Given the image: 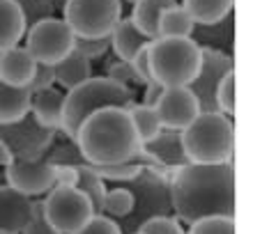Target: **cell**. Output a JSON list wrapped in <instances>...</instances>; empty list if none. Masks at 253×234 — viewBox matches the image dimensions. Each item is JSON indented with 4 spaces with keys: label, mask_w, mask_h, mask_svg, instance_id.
<instances>
[{
    "label": "cell",
    "mask_w": 253,
    "mask_h": 234,
    "mask_svg": "<svg viewBox=\"0 0 253 234\" xmlns=\"http://www.w3.org/2000/svg\"><path fill=\"white\" fill-rule=\"evenodd\" d=\"M76 167H79V181H76V188L83 191V195L90 200L94 214H101V209H104V198H106V184H104V179L94 172L92 167L87 166L85 161H79Z\"/></svg>",
    "instance_id": "obj_25"
},
{
    "label": "cell",
    "mask_w": 253,
    "mask_h": 234,
    "mask_svg": "<svg viewBox=\"0 0 253 234\" xmlns=\"http://www.w3.org/2000/svg\"><path fill=\"white\" fill-rule=\"evenodd\" d=\"M108 48H111L108 37H76V41H74V51H79L90 62L106 55Z\"/></svg>",
    "instance_id": "obj_33"
},
{
    "label": "cell",
    "mask_w": 253,
    "mask_h": 234,
    "mask_svg": "<svg viewBox=\"0 0 253 234\" xmlns=\"http://www.w3.org/2000/svg\"><path fill=\"white\" fill-rule=\"evenodd\" d=\"M74 234H122V232L113 218H108L104 214H94L79 232H74Z\"/></svg>",
    "instance_id": "obj_36"
},
{
    "label": "cell",
    "mask_w": 253,
    "mask_h": 234,
    "mask_svg": "<svg viewBox=\"0 0 253 234\" xmlns=\"http://www.w3.org/2000/svg\"><path fill=\"white\" fill-rule=\"evenodd\" d=\"M143 152L152 156L161 167H182L189 163L182 147L180 131H170V129H161L157 138L143 145Z\"/></svg>",
    "instance_id": "obj_16"
},
{
    "label": "cell",
    "mask_w": 253,
    "mask_h": 234,
    "mask_svg": "<svg viewBox=\"0 0 253 234\" xmlns=\"http://www.w3.org/2000/svg\"><path fill=\"white\" fill-rule=\"evenodd\" d=\"M138 232L143 234H184L182 223L173 216H157V218H150L138 228Z\"/></svg>",
    "instance_id": "obj_34"
},
{
    "label": "cell",
    "mask_w": 253,
    "mask_h": 234,
    "mask_svg": "<svg viewBox=\"0 0 253 234\" xmlns=\"http://www.w3.org/2000/svg\"><path fill=\"white\" fill-rule=\"evenodd\" d=\"M191 39L200 48H214L221 53L233 55L235 51V16H226L219 23L212 26H196L191 33Z\"/></svg>",
    "instance_id": "obj_18"
},
{
    "label": "cell",
    "mask_w": 253,
    "mask_h": 234,
    "mask_svg": "<svg viewBox=\"0 0 253 234\" xmlns=\"http://www.w3.org/2000/svg\"><path fill=\"white\" fill-rule=\"evenodd\" d=\"M175 2H177V0H175Z\"/></svg>",
    "instance_id": "obj_47"
},
{
    "label": "cell",
    "mask_w": 253,
    "mask_h": 234,
    "mask_svg": "<svg viewBox=\"0 0 253 234\" xmlns=\"http://www.w3.org/2000/svg\"><path fill=\"white\" fill-rule=\"evenodd\" d=\"M235 69V58L214 48H200V69L196 78L189 83L191 92L196 94L200 106V113H219L214 94L219 87L221 78Z\"/></svg>",
    "instance_id": "obj_11"
},
{
    "label": "cell",
    "mask_w": 253,
    "mask_h": 234,
    "mask_svg": "<svg viewBox=\"0 0 253 234\" xmlns=\"http://www.w3.org/2000/svg\"><path fill=\"white\" fill-rule=\"evenodd\" d=\"M175 5V0H136L131 7V23L152 41L159 37V16L166 7Z\"/></svg>",
    "instance_id": "obj_22"
},
{
    "label": "cell",
    "mask_w": 253,
    "mask_h": 234,
    "mask_svg": "<svg viewBox=\"0 0 253 234\" xmlns=\"http://www.w3.org/2000/svg\"><path fill=\"white\" fill-rule=\"evenodd\" d=\"M182 7L196 26H212L233 14L235 0H182Z\"/></svg>",
    "instance_id": "obj_23"
},
{
    "label": "cell",
    "mask_w": 253,
    "mask_h": 234,
    "mask_svg": "<svg viewBox=\"0 0 253 234\" xmlns=\"http://www.w3.org/2000/svg\"><path fill=\"white\" fill-rule=\"evenodd\" d=\"M44 216L60 234H74L79 232L90 218L94 216L92 204L87 200L83 191L67 186H53L42 200Z\"/></svg>",
    "instance_id": "obj_9"
},
{
    "label": "cell",
    "mask_w": 253,
    "mask_h": 234,
    "mask_svg": "<svg viewBox=\"0 0 253 234\" xmlns=\"http://www.w3.org/2000/svg\"><path fill=\"white\" fill-rule=\"evenodd\" d=\"M170 204L177 221L235 218V163H187L170 174Z\"/></svg>",
    "instance_id": "obj_1"
},
{
    "label": "cell",
    "mask_w": 253,
    "mask_h": 234,
    "mask_svg": "<svg viewBox=\"0 0 253 234\" xmlns=\"http://www.w3.org/2000/svg\"><path fill=\"white\" fill-rule=\"evenodd\" d=\"M106 78L115 80V83H120V85L129 87V90H133L136 85H143V83L138 80V76L133 74L131 65H129V62H125V60H118V58H115V60L108 65Z\"/></svg>",
    "instance_id": "obj_35"
},
{
    "label": "cell",
    "mask_w": 253,
    "mask_h": 234,
    "mask_svg": "<svg viewBox=\"0 0 253 234\" xmlns=\"http://www.w3.org/2000/svg\"><path fill=\"white\" fill-rule=\"evenodd\" d=\"M129 65H131L133 74L138 76V80L143 83V85H147V83H152V71H150V58H147V46L140 48L138 53L133 55L131 60H129Z\"/></svg>",
    "instance_id": "obj_39"
},
{
    "label": "cell",
    "mask_w": 253,
    "mask_h": 234,
    "mask_svg": "<svg viewBox=\"0 0 253 234\" xmlns=\"http://www.w3.org/2000/svg\"><path fill=\"white\" fill-rule=\"evenodd\" d=\"M133 234H143V232H133Z\"/></svg>",
    "instance_id": "obj_45"
},
{
    "label": "cell",
    "mask_w": 253,
    "mask_h": 234,
    "mask_svg": "<svg viewBox=\"0 0 253 234\" xmlns=\"http://www.w3.org/2000/svg\"><path fill=\"white\" fill-rule=\"evenodd\" d=\"M133 90L106 78V76H92L79 87L65 92V103H62L60 115V131L67 135V140H74L87 115L106 106L129 108L133 103Z\"/></svg>",
    "instance_id": "obj_3"
},
{
    "label": "cell",
    "mask_w": 253,
    "mask_h": 234,
    "mask_svg": "<svg viewBox=\"0 0 253 234\" xmlns=\"http://www.w3.org/2000/svg\"><path fill=\"white\" fill-rule=\"evenodd\" d=\"M122 19V0H67L62 21L76 37H108Z\"/></svg>",
    "instance_id": "obj_7"
},
{
    "label": "cell",
    "mask_w": 253,
    "mask_h": 234,
    "mask_svg": "<svg viewBox=\"0 0 253 234\" xmlns=\"http://www.w3.org/2000/svg\"><path fill=\"white\" fill-rule=\"evenodd\" d=\"M37 62L26 46H12L0 53V83L12 87H26L35 74Z\"/></svg>",
    "instance_id": "obj_15"
},
{
    "label": "cell",
    "mask_w": 253,
    "mask_h": 234,
    "mask_svg": "<svg viewBox=\"0 0 253 234\" xmlns=\"http://www.w3.org/2000/svg\"><path fill=\"white\" fill-rule=\"evenodd\" d=\"M74 145L90 166H118L133 161L147 167H161L143 152L131 115L120 106H106L87 115L74 135Z\"/></svg>",
    "instance_id": "obj_2"
},
{
    "label": "cell",
    "mask_w": 253,
    "mask_h": 234,
    "mask_svg": "<svg viewBox=\"0 0 253 234\" xmlns=\"http://www.w3.org/2000/svg\"><path fill=\"white\" fill-rule=\"evenodd\" d=\"M126 2H131V5H133V2H136V0H126Z\"/></svg>",
    "instance_id": "obj_44"
},
{
    "label": "cell",
    "mask_w": 253,
    "mask_h": 234,
    "mask_svg": "<svg viewBox=\"0 0 253 234\" xmlns=\"http://www.w3.org/2000/svg\"><path fill=\"white\" fill-rule=\"evenodd\" d=\"M16 5L21 7L23 21H26V30L35 26L42 19H51L55 14L53 0H16Z\"/></svg>",
    "instance_id": "obj_30"
},
{
    "label": "cell",
    "mask_w": 253,
    "mask_h": 234,
    "mask_svg": "<svg viewBox=\"0 0 253 234\" xmlns=\"http://www.w3.org/2000/svg\"><path fill=\"white\" fill-rule=\"evenodd\" d=\"M108 41H111V48H113L115 58L125 62H129L140 48H145L150 44V39L131 23V19L118 21L115 28L111 30V34H108Z\"/></svg>",
    "instance_id": "obj_19"
},
{
    "label": "cell",
    "mask_w": 253,
    "mask_h": 234,
    "mask_svg": "<svg viewBox=\"0 0 253 234\" xmlns=\"http://www.w3.org/2000/svg\"><path fill=\"white\" fill-rule=\"evenodd\" d=\"M175 167H143L136 179L126 181V188L133 193V209L129 216L118 218L122 234H133L150 218L173 216L170 204V174Z\"/></svg>",
    "instance_id": "obj_5"
},
{
    "label": "cell",
    "mask_w": 253,
    "mask_h": 234,
    "mask_svg": "<svg viewBox=\"0 0 253 234\" xmlns=\"http://www.w3.org/2000/svg\"><path fill=\"white\" fill-rule=\"evenodd\" d=\"M53 74H55V87L69 92L74 87H79L81 83H85L87 78H92V62L83 58L79 51H72L58 65H53Z\"/></svg>",
    "instance_id": "obj_20"
},
{
    "label": "cell",
    "mask_w": 253,
    "mask_h": 234,
    "mask_svg": "<svg viewBox=\"0 0 253 234\" xmlns=\"http://www.w3.org/2000/svg\"><path fill=\"white\" fill-rule=\"evenodd\" d=\"M152 78L164 87L189 85L200 69V46L191 37H157L147 44Z\"/></svg>",
    "instance_id": "obj_6"
},
{
    "label": "cell",
    "mask_w": 253,
    "mask_h": 234,
    "mask_svg": "<svg viewBox=\"0 0 253 234\" xmlns=\"http://www.w3.org/2000/svg\"><path fill=\"white\" fill-rule=\"evenodd\" d=\"M21 234H60L58 230L46 221V216H44V207H42V200L35 202L33 207V218L28 223L26 228L21 230Z\"/></svg>",
    "instance_id": "obj_38"
},
{
    "label": "cell",
    "mask_w": 253,
    "mask_h": 234,
    "mask_svg": "<svg viewBox=\"0 0 253 234\" xmlns=\"http://www.w3.org/2000/svg\"><path fill=\"white\" fill-rule=\"evenodd\" d=\"M55 134L58 131H48V129L40 127L30 113L19 122L0 124V140H5L7 147L12 149L14 161L44 159L53 145Z\"/></svg>",
    "instance_id": "obj_10"
},
{
    "label": "cell",
    "mask_w": 253,
    "mask_h": 234,
    "mask_svg": "<svg viewBox=\"0 0 253 234\" xmlns=\"http://www.w3.org/2000/svg\"><path fill=\"white\" fill-rule=\"evenodd\" d=\"M79 181V167L76 166H55V186H67V188H76Z\"/></svg>",
    "instance_id": "obj_40"
},
{
    "label": "cell",
    "mask_w": 253,
    "mask_h": 234,
    "mask_svg": "<svg viewBox=\"0 0 253 234\" xmlns=\"http://www.w3.org/2000/svg\"><path fill=\"white\" fill-rule=\"evenodd\" d=\"M133 209V193L126 186H118V188H106V198H104V209L101 214L108 218H125L129 216V211Z\"/></svg>",
    "instance_id": "obj_28"
},
{
    "label": "cell",
    "mask_w": 253,
    "mask_h": 234,
    "mask_svg": "<svg viewBox=\"0 0 253 234\" xmlns=\"http://www.w3.org/2000/svg\"><path fill=\"white\" fill-rule=\"evenodd\" d=\"M214 101H216L219 113L228 115V117L235 115V110H237V103H235V69L221 78L219 87H216V94H214Z\"/></svg>",
    "instance_id": "obj_32"
},
{
    "label": "cell",
    "mask_w": 253,
    "mask_h": 234,
    "mask_svg": "<svg viewBox=\"0 0 253 234\" xmlns=\"http://www.w3.org/2000/svg\"><path fill=\"white\" fill-rule=\"evenodd\" d=\"M145 87V92H143V106H152L154 108V103L159 101V97H161V92H164V85H159L157 80H152V83H147V85H143Z\"/></svg>",
    "instance_id": "obj_41"
},
{
    "label": "cell",
    "mask_w": 253,
    "mask_h": 234,
    "mask_svg": "<svg viewBox=\"0 0 253 234\" xmlns=\"http://www.w3.org/2000/svg\"><path fill=\"white\" fill-rule=\"evenodd\" d=\"M235 218L228 216H212V218H200L191 223L184 234H237Z\"/></svg>",
    "instance_id": "obj_29"
},
{
    "label": "cell",
    "mask_w": 253,
    "mask_h": 234,
    "mask_svg": "<svg viewBox=\"0 0 253 234\" xmlns=\"http://www.w3.org/2000/svg\"><path fill=\"white\" fill-rule=\"evenodd\" d=\"M90 166V163H87ZM94 172L99 174L101 179H113V181H131L140 174V170L147 166H140V163H118V166H90Z\"/></svg>",
    "instance_id": "obj_31"
},
{
    "label": "cell",
    "mask_w": 253,
    "mask_h": 234,
    "mask_svg": "<svg viewBox=\"0 0 253 234\" xmlns=\"http://www.w3.org/2000/svg\"><path fill=\"white\" fill-rule=\"evenodd\" d=\"M62 103H65V90L53 85L30 97V115L40 127L48 131H60Z\"/></svg>",
    "instance_id": "obj_17"
},
{
    "label": "cell",
    "mask_w": 253,
    "mask_h": 234,
    "mask_svg": "<svg viewBox=\"0 0 253 234\" xmlns=\"http://www.w3.org/2000/svg\"><path fill=\"white\" fill-rule=\"evenodd\" d=\"M2 177L5 184L16 188L19 193L37 198L55 186V166L46 161V156L35 161H12L9 166H5Z\"/></svg>",
    "instance_id": "obj_12"
},
{
    "label": "cell",
    "mask_w": 253,
    "mask_h": 234,
    "mask_svg": "<svg viewBox=\"0 0 253 234\" xmlns=\"http://www.w3.org/2000/svg\"><path fill=\"white\" fill-rule=\"evenodd\" d=\"M12 161H14L12 149L7 147V142H5V140H0V166L5 167V166H9Z\"/></svg>",
    "instance_id": "obj_42"
},
{
    "label": "cell",
    "mask_w": 253,
    "mask_h": 234,
    "mask_svg": "<svg viewBox=\"0 0 253 234\" xmlns=\"http://www.w3.org/2000/svg\"><path fill=\"white\" fill-rule=\"evenodd\" d=\"M189 163H228L235 161V124L223 113H200L180 131Z\"/></svg>",
    "instance_id": "obj_4"
},
{
    "label": "cell",
    "mask_w": 253,
    "mask_h": 234,
    "mask_svg": "<svg viewBox=\"0 0 253 234\" xmlns=\"http://www.w3.org/2000/svg\"><path fill=\"white\" fill-rule=\"evenodd\" d=\"M35 200L19 193L9 184L0 186V232L21 234L30 218H33Z\"/></svg>",
    "instance_id": "obj_14"
},
{
    "label": "cell",
    "mask_w": 253,
    "mask_h": 234,
    "mask_svg": "<svg viewBox=\"0 0 253 234\" xmlns=\"http://www.w3.org/2000/svg\"><path fill=\"white\" fill-rule=\"evenodd\" d=\"M0 234H7V232H0Z\"/></svg>",
    "instance_id": "obj_46"
},
{
    "label": "cell",
    "mask_w": 253,
    "mask_h": 234,
    "mask_svg": "<svg viewBox=\"0 0 253 234\" xmlns=\"http://www.w3.org/2000/svg\"><path fill=\"white\" fill-rule=\"evenodd\" d=\"M76 34L62 19H42L26 30V51L37 65H58L74 51Z\"/></svg>",
    "instance_id": "obj_8"
},
{
    "label": "cell",
    "mask_w": 253,
    "mask_h": 234,
    "mask_svg": "<svg viewBox=\"0 0 253 234\" xmlns=\"http://www.w3.org/2000/svg\"><path fill=\"white\" fill-rule=\"evenodd\" d=\"M26 37V21L16 0H0V53L19 46Z\"/></svg>",
    "instance_id": "obj_21"
},
{
    "label": "cell",
    "mask_w": 253,
    "mask_h": 234,
    "mask_svg": "<svg viewBox=\"0 0 253 234\" xmlns=\"http://www.w3.org/2000/svg\"><path fill=\"white\" fill-rule=\"evenodd\" d=\"M67 0H53V7H55V12H62V7H65Z\"/></svg>",
    "instance_id": "obj_43"
},
{
    "label": "cell",
    "mask_w": 253,
    "mask_h": 234,
    "mask_svg": "<svg viewBox=\"0 0 253 234\" xmlns=\"http://www.w3.org/2000/svg\"><path fill=\"white\" fill-rule=\"evenodd\" d=\"M126 110H129V115H131V122H133V127H136V131H138V138H140L143 145L161 134V129L164 127H161L159 115H157V110H154L152 106L131 103Z\"/></svg>",
    "instance_id": "obj_27"
},
{
    "label": "cell",
    "mask_w": 253,
    "mask_h": 234,
    "mask_svg": "<svg viewBox=\"0 0 253 234\" xmlns=\"http://www.w3.org/2000/svg\"><path fill=\"white\" fill-rule=\"evenodd\" d=\"M30 97L26 87H12L0 83V124H12L30 113Z\"/></svg>",
    "instance_id": "obj_24"
},
{
    "label": "cell",
    "mask_w": 253,
    "mask_h": 234,
    "mask_svg": "<svg viewBox=\"0 0 253 234\" xmlns=\"http://www.w3.org/2000/svg\"><path fill=\"white\" fill-rule=\"evenodd\" d=\"M154 110L159 115L161 127L170 131H182L187 129L196 117L200 115V106L196 94L189 85L180 87H164L159 101L154 103Z\"/></svg>",
    "instance_id": "obj_13"
},
{
    "label": "cell",
    "mask_w": 253,
    "mask_h": 234,
    "mask_svg": "<svg viewBox=\"0 0 253 234\" xmlns=\"http://www.w3.org/2000/svg\"><path fill=\"white\" fill-rule=\"evenodd\" d=\"M53 85H55L53 65H37L33 78H30V83L26 85V90L30 94H37V92H42V90H48V87H53Z\"/></svg>",
    "instance_id": "obj_37"
},
{
    "label": "cell",
    "mask_w": 253,
    "mask_h": 234,
    "mask_svg": "<svg viewBox=\"0 0 253 234\" xmlns=\"http://www.w3.org/2000/svg\"><path fill=\"white\" fill-rule=\"evenodd\" d=\"M193 28L196 23L177 2L166 7L159 16V37H191Z\"/></svg>",
    "instance_id": "obj_26"
}]
</instances>
